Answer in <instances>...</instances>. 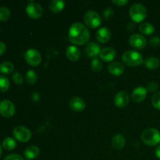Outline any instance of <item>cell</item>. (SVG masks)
Segmentation results:
<instances>
[{"mask_svg": "<svg viewBox=\"0 0 160 160\" xmlns=\"http://www.w3.org/2000/svg\"><path fill=\"white\" fill-rule=\"evenodd\" d=\"M122 60L128 67H138L143 63V58L142 54L137 51L129 50L123 54Z\"/></svg>", "mask_w": 160, "mask_h": 160, "instance_id": "3", "label": "cell"}, {"mask_svg": "<svg viewBox=\"0 0 160 160\" xmlns=\"http://www.w3.org/2000/svg\"><path fill=\"white\" fill-rule=\"evenodd\" d=\"M101 52V47L95 42H90L85 48V53L91 58H95Z\"/></svg>", "mask_w": 160, "mask_h": 160, "instance_id": "14", "label": "cell"}, {"mask_svg": "<svg viewBox=\"0 0 160 160\" xmlns=\"http://www.w3.org/2000/svg\"><path fill=\"white\" fill-rule=\"evenodd\" d=\"M25 79H26V81L29 84H34L38 81V75L35 71L30 70L27 72Z\"/></svg>", "mask_w": 160, "mask_h": 160, "instance_id": "26", "label": "cell"}, {"mask_svg": "<svg viewBox=\"0 0 160 160\" xmlns=\"http://www.w3.org/2000/svg\"><path fill=\"white\" fill-rule=\"evenodd\" d=\"M129 43L133 48L137 49H142L147 45V41L144 36L139 34H134L130 37Z\"/></svg>", "mask_w": 160, "mask_h": 160, "instance_id": "10", "label": "cell"}, {"mask_svg": "<svg viewBox=\"0 0 160 160\" xmlns=\"http://www.w3.org/2000/svg\"><path fill=\"white\" fill-rule=\"evenodd\" d=\"M10 17V10L8 8L0 7V21H6Z\"/></svg>", "mask_w": 160, "mask_h": 160, "instance_id": "29", "label": "cell"}, {"mask_svg": "<svg viewBox=\"0 0 160 160\" xmlns=\"http://www.w3.org/2000/svg\"><path fill=\"white\" fill-rule=\"evenodd\" d=\"M111 38V32L109 29L107 28H99L96 33V38L101 43H106L110 40Z\"/></svg>", "mask_w": 160, "mask_h": 160, "instance_id": "15", "label": "cell"}, {"mask_svg": "<svg viewBox=\"0 0 160 160\" xmlns=\"http://www.w3.org/2000/svg\"><path fill=\"white\" fill-rule=\"evenodd\" d=\"M156 156H157V158H159V159H160V145H159V146L156 148Z\"/></svg>", "mask_w": 160, "mask_h": 160, "instance_id": "39", "label": "cell"}, {"mask_svg": "<svg viewBox=\"0 0 160 160\" xmlns=\"http://www.w3.org/2000/svg\"><path fill=\"white\" fill-rule=\"evenodd\" d=\"M13 136L20 142H28L31 138V132L23 126H17L13 129Z\"/></svg>", "mask_w": 160, "mask_h": 160, "instance_id": "7", "label": "cell"}, {"mask_svg": "<svg viewBox=\"0 0 160 160\" xmlns=\"http://www.w3.org/2000/svg\"><path fill=\"white\" fill-rule=\"evenodd\" d=\"M40 95H39L38 92H33L32 95H31V98H32L33 100H34V102H38L39 100H40Z\"/></svg>", "mask_w": 160, "mask_h": 160, "instance_id": "38", "label": "cell"}, {"mask_svg": "<svg viewBox=\"0 0 160 160\" xmlns=\"http://www.w3.org/2000/svg\"><path fill=\"white\" fill-rule=\"evenodd\" d=\"M68 38L69 41L74 45H83L89 41L90 33L85 25L77 22L70 26L68 32Z\"/></svg>", "mask_w": 160, "mask_h": 160, "instance_id": "1", "label": "cell"}, {"mask_svg": "<svg viewBox=\"0 0 160 160\" xmlns=\"http://www.w3.org/2000/svg\"><path fill=\"white\" fill-rule=\"evenodd\" d=\"M113 17V9L112 8H107L103 12V17L105 20H110Z\"/></svg>", "mask_w": 160, "mask_h": 160, "instance_id": "32", "label": "cell"}, {"mask_svg": "<svg viewBox=\"0 0 160 160\" xmlns=\"http://www.w3.org/2000/svg\"><path fill=\"white\" fill-rule=\"evenodd\" d=\"M112 2L117 6H123L128 3V0H112Z\"/></svg>", "mask_w": 160, "mask_h": 160, "instance_id": "36", "label": "cell"}, {"mask_svg": "<svg viewBox=\"0 0 160 160\" xmlns=\"http://www.w3.org/2000/svg\"><path fill=\"white\" fill-rule=\"evenodd\" d=\"M109 73L114 76H120L124 72V67L120 62H112L108 67Z\"/></svg>", "mask_w": 160, "mask_h": 160, "instance_id": "17", "label": "cell"}, {"mask_svg": "<svg viewBox=\"0 0 160 160\" xmlns=\"http://www.w3.org/2000/svg\"><path fill=\"white\" fill-rule=\"evenodd\" d=\"M147 95V89L145 87L142 86H139V87L136 88L132 92L131 95V98L135 102H141L144 101L145 98H146Z\"/></svg>", "mask_w": 160, "mask_h": 160, "instance_id": "13", "label": "cell"}, {"mask_svg": "<svg viewBox=\"0 0 160 160\" xmlns=\"http://www.w3.org/2000/svg\"><path fill=\"white\" fill-rule=\"evenodd\" d=\"M129 100L130 98L128 92L122 91L116 95L115 98H114V103L117 107L124 108L129 103Z\"/></svg>", "mask_w": 160, "mask_h": 160, "instance_id": "11", "label": "cell"}, {"mask_svg": "<svg viewBox=\"0 0 160 160\" xmlns=\"http://www.w3.org/2000/svg\"><path fill=\"white\" fill-rule=\"evenodd\" d=\"M6 50V45L4 42H0V56L3 55Z\"/></svg>", "mask_w": 160, "mask_h": 160, "instance_id": "37", "label": "cell"}, {"mask_svg": "<svg viewBox=\"0 0 160 160\" xmlns=\"http://www.w3.org/2000/svg\"><path fill=\"white\" fill-rule=\"evenodd\" d=\"M84 21L85 24L90 28H97L102 23L99 14L93 10H89L84 16Z\"/></svg>", "mask_w": 160, "mask_h": 160, "instance_id": "5", "label": "cell"}, {"mask_svg": "<svg viewBox=\"0 0 160 160\" xmlns=\"http://www.w3.org/2000/svg\"><path fill=\"white\" fill-rule=\"evenodd\" d=\"M14 70L13 64L11 62L6 61L0 64V73H4V74H9L11 73Z\"/></svg>", "mask_w": 160, "mask_h": 160, "instance_id": "25", "label": "cell"}, {"mask_svg": "<svg viewBox=\"0 0 160 160\" xmlns=\"http://www.w3.org/2000/svg\"><path fill=\"white\" fill-rule=\"evenodd\" d=\"M26 12L31 19H39L43 14V9L40 4L34 2H30L26 7Z\"/></svg>", "mask_w": 160, "mask_h": 160, "instance_id": "8", "label": "cell"}, {"mask_svg": "<svg viewBox=\"0 0 160 160\" xmlns=\"http://www.w3.org/2000/svg\"><path fill=\"white\" fill-rule=\"evenodd\" d=\"M12 81L16 83L17 84H23V76L19 72H16L13 75H12Z\"/></svg>", "mask_w": 160, "mask_h": 160, "instance_id": "31", "label": "cell"}, {"mask_svg": "<svg viewBox=\"0 0 160 160\" xmlns=\"http://www.w3.org/2000/svg\"><path fill=\"white\" fill-rule=\"evenodd\" d=\"M111 143H112V146L114 149L121 150L122 148H124L126 141L122 134H116L112 138Z\"/></svg>", "mask_w": 160, "mask_h": 160, "instance_id": "19", "label": "cell"}, {"mask_svg": "<svg viewBox=\"0 0 160 160\" xmlns=\"http://www.w3.org/2000/svg\"><path fill=\"white\" fill-rule=\"evenodd\" d=\"M65 7V2L62 0H52L48 4L49 10L53 13H58L61 12Z\"/></svg>", "mask_w": 160, "mask_h": 160, "instance_id": "20", "label": "cell"}, {"mask_svg": "<svg viewBox=\"0 0 160 160\" xmlns=\"http://www.w3.org/2000/svg\"><path fill=\"white\" fill-rule=\"evenodd\" d=\"M4 160H23V158L18 154H11L6 156Z\"/></svg>", "mask_w": 160, "mask_h": 160, "instance_id": "34", "label": "cell"}, {"mask_svg": "<svg viewBox=\"0 0 160 160\" xmlns=\"http://www.w3.org/2000/svg\"><path fill=\"white\" fill-rule=\"evenodd\" d=\"M152 103L156 109H160V92L154 94L152 98Z\"/></svg>", "mask_w": 160, "mask_h": 160, "instance_id": "30", "label": "cell"}, {"mask_svg": "<svg viewBox=\"0 0 160 160\" xmlns=\"http://www.w3.org/2000/svg\"><path fill=\"white\" fill-rule=\"evenodd\" d=\"M1 155H2V146L0 145V157H1Z\"/></svg>", "mask_w": 160, "mask_h": 160, "instance_id": "40", "label": "cell"}, {"mask_svg": "<svg viewBox=\"0 0 160 160\" xmlns=\"http://www.w3.org/2000/svg\"><path fill=\"white\" fill-rule=\"evenodd\" d=\"M15 106L9 100L5 99L0 102V115L6 118L12 117L15 113Z\"/></svg>", "mask_w": 160, "mask_h": 160, "instance_id": "9", "label": "cell"}, {"mask_svg": "<svg viewBox=\"0 0 160 160\" xmlns=\"http://www.w3.org/2000/svg\"><path fill=\"white\" fill-rule=\"evenodd\" d=\"M159 88V84L156 81H152V82H150L149 84L147 86V90H148L151 92H156L157 89Z\"/></svg>", "mask_w": 160, "mask_h": 160, "instance_id": "33", "label": "cell"}, {"mask_svg": "<svg viewBox=\"0 0 160 160\" xmlns=\"http://www.w3.org/2000/svg\"><path fill=\"white\" fill-rule=\"evenodd\" d=\"M102 62L97 58H94L91 62V68L94 72H99L102 69Z\"/></svg>", "mask_w": 160, "mask_h": 160, "instance_id": "28", "label": "cell"}, {"mask_svg": "<svg viewBox=\"0 0 160 160\" xmlns=\"http://www.w3.org/2000/svg\"><path fill=\"white\" fill-rule=\"evenodd\" d=\"M129 15L134 22L140 23L143 21L147 16V10L141 3H134L130 8Z\"/></svg>", "mask_w": 160, "mask_h": 160, "instance_id": "4", "label": "cell"}, {"mask_svg": "<svg viewBox=\"0 0 160 160\" xmlns=\"http://www.w3.org/2000/svg\"><path fill=\"white\" fill-rule=\"evenodd\" d=\"M2 147L6 150L8 151H12L17 147V142L13 138L10 137H7L3 140Z\"/></svg>", "mask_w": 160, "mask_h": 160, "instance_id": "24", "label": "cell"}, {"mask_svg": "<svg viewBox=\"0 0 160 160\" xmlns=\"http://www.w3.org/2000/svg\"><path fill=\"white\" fill-rule=\"evenodd\" d=\"M142 140L145 145L154 146L160 143V132L155 128H148L142 132Z\"/></svg>", "mask_w": 160, "mask_h": 160, "instance_id": "2", "label": "cell"}, {"mask_svg": "<svg viewBox=\"0 0 160 160\" xmlns=\"http://www.w3.org/2000/svg\"><path fill=\"white\" fill-rule=\"evenodd\" d=\"M39 148L35 145H31V146L28 147L24 152V156L27 159H34L39 156Z\"/></svg>", "mask_w": 160, "mask_h": 160, "instance_id": "21", "label": "cell"}, {"mask_svg": "<svg viewBox=\"0 0 160 160\" xmlns=\"http://www.w3.org/2000/svg\"><path fill=\"white\" fill-rule=\"evenodd\" d=\"M150 45L152 46H159L160 45V38L159 37H153L150 39Z\"/></svg>", "mask_w": 160, "mask_h": 160, "instance_id": "35", "label": "cell"}, {"mask_svg": "<svg viewBox=\"0 0 160 160\" xmlns=\"http://www.w3.org/2000/svg\"><path fill=\"white\" fill-rule=\"evenodd\" d=\"M10 87V82L9 79L5 76H0V92H7Z\"/></svg>", "mask_w": 160, "mask_h": 160, "instance_id": "27", "label": "cell"}, {"mask_svg": "<svg viewBox=\"0 0 160 160\" xmlns=\"http://www.w3.org/2000/svg\"><path fill=\"white\" fill-rule=\"evenodd\" d=\"M139 31L144 34L146 35H149L154 33L155 31V27L153 26L152 23H147V22H144L139 25Z\"/></svg>", "mask_w": 160, "mask_h": 160, "instance_id": "23", "label": "cell"}, {"mask_svg": "<svg viewBox=\"0 0 160 160\" xmlns=\"http://www.w3.org/2000/svg\"><path fill=\"white\" fill-rule=\"evenodd\" d=\"M66 55L71 61H78L81 58V51L74 45H70L67 48Z\"/></svg>", "mask_w": 160, "mask_h": 160, "instance_id": "18", "label": "cell"}, {"mask_svg": "<svg viewBox=\"0 0 160 160\" xmlns=\"http://www.w3.org/2000/svg\"><path fill=\"white\" fill-rule=\"evenodd\" d=\"M69 106L75 112H81L85 108V102L80 97H73L69 102Z\"/></svg>", "mask_w": 160, "mask_h": 160, "instance_id": "12", "label": "cell"}, {"mask_svg": "<svg viewBox=\"0 0 160 160\" xmlns=\"http://www.w3.org/2000/svg\"><path fill=\"white\" fill-rule=\"evenodd\" d=\"M24 58L26 62L31 67H37L42 62V56L39 52L34 48H30L25 52Z\"/></svg>", "mask_w": 160, "mask_h": 160, "instance_id": "6", "label": "cell"}, {"mask_svg": "<svg viewBox=\"0 0 160 160\" xmlns=\"http://www.w3.org/2000/svg\"><path fill=\"white\" fill-rule=\"evenodd\" d=\"M144 64L149 70H155L157 67H159L160 61L158 58L154 57V56H151V57H148L144 61Z\"/></svg>", "mask_w": 160, "mask_h": 160, "instance_id": "22", "label": "cell"}, {"mask_svg": "<svg viewBox=\"0 0 160 160\" xmlns=\"http://www.w3.org/2000/svg\"><path fill=\"white\" fill-rule=\"evenodd\" d=\"M116 51L114 48H110V47H106V48H103L101 50L99 56L103 61L106 62H111L113 60V59L116 56Z\"/></svg>", "mask_w": 160, "mask_h": 160, "instance_id": "16", "label": "cell"}]
</instances>
